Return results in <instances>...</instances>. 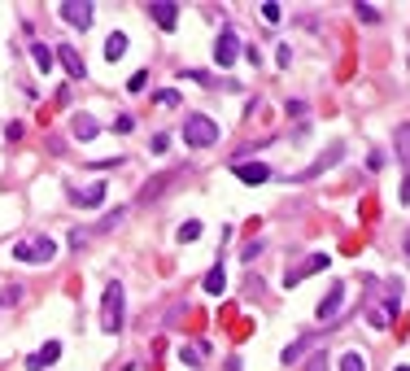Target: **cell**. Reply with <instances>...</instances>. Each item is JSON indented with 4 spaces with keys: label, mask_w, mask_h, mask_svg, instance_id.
Instances as JSON below:
<instances>
[{
    "label": "cell",
    "mask_w": 410,
    "mask_h": 371,
    "mask_svg": "<svg viewBox=\"0 0 410 371\" xmlns=\"http://www.w3.org/2000/svg\"><path fill=\"white\" fill-rule=\"evenodd\" d=\"M341 371H367V358L358 354V350H349V354L341 358Z\"/></svg>",
    "instance_id": "obj_22"
},
{
    "label": "cell",
    "mask_w": 410,
    "mask_h": 371,
    "mask_svg": "<svg viewBox=\"0 0 410 371\" xmlns=\"http://www.w3.org/2000/svg\"><path fill=\"white\" fill-rule=\"evenodd\" d=\"M319 336H323V332H305L301 341H293V345H288V350H284V354H279V363H284V367H293V363H297V358H301L305 350H310V345H315Z\"/></svg>",
    "instance_id": "obj_14"
},
{
    "label": "cell",
    "mask_w": 410,
    "mask_h": 371,
    "mask_svg": "<svg viewBox=\"0 0 410 371\" xmlns=\"http://www.w3.org/2000/svg\"><path fill=\"white\" fill-rule=\"evenodd\" d=\"M353 13L363 18L367 27H375V22H380V9H375V5H353Z\"/></svg>",
    "instance_id": "obj_24"
},
{
    "label": "cell",
    "mask_w": 410,
    "mask_h": 371,
    "mask_svg": "<svg viewBox=\"0 0 410 371\" xmlns=\"http://www.w3.org/2000/svg\"><path fill=\"white\" fill-rule=\"evenodd\" d=\"M341 153H345V144H332V148H327V158H319L315 166H305V170H301L297 179H315L319 170H327V166H336V158H341Z\"/></svg>",
    "instance_id": "obj_15"
},
{
    "label": "cell",
    "mask_w": 410,
    "mask_h": 371,
    "mask_svg": "<svg viewBox=\"0 0 410 371\" xmlns=\"http://www.w3.org/2000/svg\"><path fill=\"white\" fill-rule=\"evenodd\" d=\"M197 236H201V223H197V218H188L184 228H179V245H192Z\"/></svg>",
    "instance_id": "obj_23"
},
{
    "label": "cell",
    "mask_w": 410,
    "mask_h": 371,
    "mask_svg": "<svg viewBox=\"0 0 410 371\" xmlns=\"http://www.w3.org/2000/svg\"><path fill=\"white\" fill-rule=\"evenodd\" d=\"M158 101H162V105H179V92L166 88V92H158Z\"/></svg>",
    "instance_id": "obj_30"
},
{
    "label": "cell",
    "mask_w": 410,
    "mask_h": 371,
    "mask_svg": "<svg viewBox=\"0 0 410 371\" xmlns=\"http://www.w3.org/2000/svg\"><path fill=\"white\" fill-rule=\"evenodd\" d=\"M393 153H397V162L406 166V175H410V122H402V127L393 131Z\"/></svg>",
    "instance_id": "obj_13"
},
{
    "label": "cell",
    "mask_w": 410,
    "mask_h": 371,
    "mask_svg": "<svg viewBox=\"0 0 410 371\" xmlns=\"http://www.w3.org/2000/svg\"><path fill=\"white\" fill-rule=\"evenodd\" d=\"M105 192H110L105 184H88V188H79V192H74L70 201H74V206H83V210H96L100 201H105Z\"/></svg>",
    "instance_id": "obj_11"
},
{
    "label": "cell",
    "mask_w": 410,
    "mask_h": 371,
    "mask_svg": "<svg viewBox=\"0 0 410 371\" xmlns=\"http://www.w3.org/2000/svg\"><path fill=\"white\" fill-rule=\"evenodd\" d=\"M240 57V35H236V27L227 22V27L218 31V44H214V61H218V70H227Z\"/></svg>",
    "instance_id": "obj_4"
},
{
    "label": "cell",
    "mask_w": 410,
    "mask_h": 371,
    "mask_svg": "<svg viewBox=\"0 0 410 371\" xmlns=\"http://www.w3.org/2000/svg\"><path fill=\"white\" fill-rule=\"evenodd\" d=\"M275 66H284V70L293 66V48H288V44H279V48H275Z\"/></svg>",
    "instance_id": "obj_27"
},
{
    "label": "cell",
    "mask_w": 410,
    "mask_h": 371,
    "mask_svg": "<svg viewBox=\"0 0 410 371\" xmlns=\"http://www.w3.org/2000/svg\"><path fill=\"white\" fill-rule=\"evenodd\" d=\"M127 57V35L122 31H110V40H105V61H122Z\"/></svg>",
    "instance_id": "obj_18"
},
{
    "label": "cell",
    "mask_w": 410,
    "mask_h": 371,
    "mask_svg": "<svg viewBox=\"0 0 410 371\" xmlns=\"http://www.w3.org/2000/svg\"><path fill=\"white\" fill-rule=\"evenodd\" d=\"M345 306V284H332V293L323 297V302H319V324H327V319H336V310Z\"/></svg>",
    "instance_id": "obj_10"
},
{
    "label": "cell",
    "mask_w": 410,
    "mask_h": 371,
    "mask_svg": "<svg viewBox=\"0 0 410 371\" xmlns=\"http://www.w3.org/2000/svg\"><path fill=\"white\" fill-rule=\"evenodd\" d=\"M148 18L158 22L162 31H175V27H179V5H170V0H153V5H148Z\"/></svg>",
    "instance_id": "obj_8"
},
{
    "label": "cell",
    "mask_w": 410,
    "mask_h": 371,
    "mask_svg": "<svg viewBox=\"0 0 410 371\" xmlns=\"http://www.w3.org/2000/svg\"><path fill=\"white\" fill-rule=\"evenodd\" d=\"M393 371H410V367H393Z\"/></svg>",
    "instance_id": "obj_33"
},
{
    "label": "cell",
    "mask_w": 410,
    "mask_h": 371,
    "mask_svg": "<svg viewBox=\"0 0 410 371\" xmlns=\"http://www.w3.org/2000/svg\"><path fill=\"white\" fill-rule=\"evenodd\" d=\"M57 13H62V18L70 22V27H79V31H88V27H92V13H96V9L88 5V0H66V5H62Z\"/></svg>",
    "instance_id": "obj_5"
},
{
    "label": "cell",
    "mask_w": 410,
    "mask_h": 371,
    "mask_svg": "<svg viewBox=\"0 0 410 371\" xmlns=\"http://www.w3.org/2000/svg\"><path fill=\"white\" fill-rule=\"evenodd\" d=\"M114 131H118V136L136 131V118H131V114H118V118H114Z\"/></svg>",
    "instance_id": "obj_25"
},
{
    "label": "cell",
    "mask_w": 410,
    "mask_h": 371,
    "mask_svg": "<svg viewBox=\"0 0 410 371\" xmlns=\"http://www.w3.org/2000/svg\"><path fill=\"white\" fill-rule=\"evenodd\" d=\"M31 57H35V66H40V74H48L57 66V57H53V48L48 44H31Z\"/></svg>",
    "instance_id": "obj_20"
},
{
    "label": "cell",
    "mask_w": 410,
    "mask_h": 371,
    "mask_svg": "<svg viewBox=\"0 0 410 371\" xmlns=\"http://www.w3.org/2000/svg\"><path fill=\"white\" fill-rule=\"evenodd\" d=\"M305 371H327V354H315V358H310V367H305Z\"/></svg>",
    "instance_id": "obj_29"
},
{
    "label": "cell",
    "mask_w": 410,
    "mask_h": 371,
    "mask_svg": "<svg viewBox=\"0 0 410 371\" xmlns=\"http://www.w3.org/2000/svg\"><path fill=\"white\" fill-rule=\"evenodd\" d=\"M170 179H175V175H158V179H148V184L140 188V201H153V196H158V192H162Z\"/></svg>",
    "instance_id": "obj_21"
},
{
    "label": "cell",
    "mask_w": 410,
    "mask_h": 371,
    "mask_svg": "<svg viewBox=\"0 0 410 371\" xmlns=\"http://www.w3.org/2000/svg\"><path fill=\"white\" fill-rule=\"evenodd\" d=\"M179 358H184V367H201L205 358H210V345H205V341H197V345H184V354H179Z\"/></svg>",
    "instance_id": "obj_19"
},
{
    "label": "cell",
    "mask_w": 410,
    "mask_h": 371,
    "mask_svg": "<svg viewBox=\"0 0 410 371\" xmlns=\"http://www.w3.org/2000/svg\"><path fill=\"white\" fill-rule=\"evenodd\" d=\"M57 358H62V345H57V341H48L44 350H35V354L27 358V367H31V371H44V367H53Z\"/></svg>",
    "instance_id": "obj_12"
},
{
    "label": "cell",
    "mask_w": 410,
    "mask_h": 371,
    "mask_svg": "<svg viewBox=\"0 0 410 371\" xmlns=\"http://www.w3.org/2000/svg\"><path fill=\"white\" fill-rule=\"evenodd\" d=\"M262 22H279V5H275V0H266V5H262Z\"/></svg>",
    "instance_id": "obj_28"
},
{
    "label": "cell",
    "mask_w": 410,
    "mask_h": 371,
    "mask_svg": "<svg viewBox=\"0 0 410 371\" xmlns=\"http://www.w3.org/2000/svg\"><path fill=\"white\" fill-rule=\"evenodd\" d=\"M327 266H332V258H327V254H310L301 266H293V271H288V276H284V284L293 288V284H301L305 276H315V271H327Z\"/></svg>",
    "instance_id": "obj_6"
},
{
    "label": "cell",
    "mask_w": 410,
    "mask_h": 371,
    "mask_svg": "<svg viewBox=\"0 0 410 371\" xmlns=\"http://www.w3.org/2000/svg\"><path fill=\"white\" fill-rule=\"evenodd\" d=\"M201 288L210 293V297H223V288H227V276H223V266H210V271H205Z\"/></svg>",
    "instance_id": "obj_17"
},
{
    "label": "cell",
    "mask_w": 410,
    "mask_h": 371,
    "mask_svg": "<svg viewBox=\"0 0 410 371\" xmlns=\"http://www.w3.org/2000/svg\"><path fill=\"white\" fill-rule=\"evenodd\" d=\"M144 83H148V70H136L131 79H127V92H144Z\"/></svg>",
    "instance_id": "obj_26"
},
{
    "label": "cell",
    "mask_w": 410,
    "mask_h": 371,
    "mask_svg": "<svg viewBox=\"0 0 410 371\" xmlns=\"http://www.w3.org/2000/svg\"><path fill=\"white\" fill-rule=\"evenodd\" d=\"M406 258H410V232H406Z\"/></svg>",
    "instance_id": "obj_32"
},
{
    "label": "cell",
    "mask_w": 410,
    "mask_h": 371,
    "mask_svg": "<svg viewBox=\"0 0 410 371\" xmlns=\"http://www.w3.org/2000/svg\"><path fill=\"white\" fill-rule=\"evenodd\" d=\"M397 201H402V206H410V175L402 179V192H397Z\"/></svg>",
    "instance_id": "obj_31"
},
{
    "label": "cell",
    "mask_w": 410,
    "mask_h": 371,
    "mask_svg": "<svg viewBox=\"0 0 410 371\" xmlns=\"http://www.w3.org/2000/svg\"><path fill=\"white\" fill-rule=\"evenodd\" d=\"M57 258V240L53 236H31V240H18L13 245V262H31V266H44Z\"/></svg>",
    "instance_id": "obj_3"
},
{
    "label": "cell",
    "mask_w": 410,
    "mask_h": 371,
    "mask_svg": "<svg viewBox=\"0 0 410 371\" xmlns=\"http://www.w3.org/2000/svg\"><path fill=\"white\" fill-rule=\"evenodd\" d=\"M218 136H223V127L210 114H188L184 118V144L188 148H210V144H218Z\"/></svg>",
    "instance_id": "obj_2"
},
{
    "label": "cell",
    "mask_w": 410,
    "mask_h": 371,
    "mask_svg": "<svg viewBox=\"0 0 410 371\" xmlns=\"http://www.w3.org/2000/svg\"><path fill=\"white\" fill-rule=\"evenodd\" d=\"M232 175L240 184H266L271 179V166L266 162H232Z\"/></svg>",
    "instance_id": "obj_7"
},
{
    "label": "cell",
    "mask_w": 410,
    "mask_h": 371,
    "mask_svg": "<svg viewBox=\"0 0 410 371\" xmlns=\"http://www.w3.org/2000/svg\"><path fill=\"white\" fill-rule=\"evenodd\" d=\"M70 131H74V140H83V144H88V140H96L100 127H96V118H92V114H79V118L70 122Z\"/></svg>",
    "instance_id": "obj_16"
},
{
    "label": "cell",
    "mask_w": 410,
    "mask_h": 371,
    "mask_svg": "<svg viewBox=\"0 0 410 371\" xmlns=\"http://www.w3.org/2000/svg\"><path fill=\"white\" fill-rule=\"evenodd\" d=\"M122 319H127V297H122V284L110 280L105 284V297H100V332H122Z\"/></svg>",
    "instance_id": "obj_1"
},
{
    "label": "cell",
    "mask_w": 410,
    "mask_h": 371,
    "mask_svg": "<svg viewBox=\"0 0 410 371\" xmlns=\"http://www.w3.org/2000/svg\"><path fill=\"white\" fill-rule=\"evenodd\" d=\"M53 57H57V61H62V66L74 74V79H88V61H83L79 53H74L70 44H57V48H53Z\"/></svg>",
    "instance_id": "obj_9"
}]
</instances>
